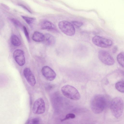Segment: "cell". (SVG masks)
<instances>
[{
	"label": "cell",
	"instance_id": "3",
	"mask_svg": "<svg viewBox=\"0 0 124 124\" xmlns=\"http://www.w3.org/2000/svg\"><path fill=\"white\" fill-rule=\"evenodd\" d=\"M63 94L69 99L75 100L80 99V96L77 89L74 87L69 85H65L61 88Z\"/></svg>",
	"mask_w": 124,
	"mask_h": 124
},
{
	"label": "cell",
	"instance_id": "25",
	"mask_svg": "<svg viewBox=\"0 0 124 124\" xmlns=\"http://www.w3.org/2000/svg\"><path fill=\"white\" fill-rule=\"evenodd\" d=\"M3 25V23L2 21L0 19V30L2 28Z\"/></svg>",
	"mask_w": 124,
	"mask_h": 124
},
{
	"label": "cell",
	"instance_id": "20",
	"mask_svg": "<svg viewBox=\"0 0 124 124\" xmlns=\"http://www.w3.org/2000/svg\"><path fill=\"white\" fill-rule=\"evenodd\" d=\"M72 23L74 26L77 28H78L81 27L83 25V23L81 22L77 21H72Z\"/></svg>",
	"mask_w": 124,
	"mask_h": 124
},
{
	"label": "cell",
	"instance_id": "4",
	"mask_svg": "<svg viewBox=\"0 0 124 124\" xmlns=\"http://www.w3.org/2000/svg\"><path fill=\"white\" fill-rule=\"evenodd\" d=\"M59 27L61 31L65 34L72 36L75 33V29L72 23L66 21H62L58 23Z\"/></svg>",
	"mask_w": 124,
	"mask_h": 124
},
{
	"label": "cell",
	"instance_id": "1",
	"mask_svg": "<svg viewBox=\"0 0 124 124\" xmlns=\"http://www.w3.org/2000/svg\"><path fill=\"white\" fill-rule=\"evenodd\" d=\"M107 105V100L103 95L98 94L94 96L91 101V107L92 111L96 114L101 113Z\"/></svg>",
	"mask_w": 124,
	"mask_h": 124
},
{
	"label": "cell",
	"instance_id": "10",
	"mask_svg": "<svg viewBox=\"0 0 124 124\" xmlns=\"http://www.w3.org/2000/svg\"><path fill=\"white\" fill-rule=\"evenodd\" d=\"M23 73L25 78L30 85L32 86H34L36 83V79L30 69L28 68H25Z\"/></svg>",
	"mask_w": 124,
	"mask_h": 124
},
{
	"label": "cell",
	"instance_id": "8",
	"mask_svg": "<svg viewBox=\"0 0 124 124\" xmlns=\"http://www.w3.org/2000/svg\"><path fill=\"white\" fill-rule=\"evenodd\" d=\"M42 74L47 80L52 81L54 80L56 77V74L52 68L46 66L43 67L41 70Z\"/></svg>",
	"mask_w": 124,
	"mask_h": 124
},
{
	"label": "cell",
	"instance_id": "16",
	"mask_svg": "<svg viewBox=\"0 0 124 124\" xmlns=\"http://www.w3.org/2000/svg\"><path fill=\"white\" fill-rule=\"evenodd\" d=\"M115 87L118 91L123 93L124 92V81H119L115 85Z\"/></svg>",
	"mask_w": 124,
	"mask_h": 124
},
{
	"label": "cell",
	"instance_id": "7",
	"mask_svg": "<svg viewBox=\"0 0 124 124\" xmlns=\"http://www.w3.org/2000/svg\"><path fill=\"white\" fill-rule=\"evenodd\" d=\"M33 111L37 114L43 113L45 110V105L44 100L41 98L37 99L34 102L33 106Z\"/></svg>",
	"mask_w": 124,
	"mask_h": 124
},
{
	"label": "cell",
	"instance_id": "11",
	"mask_svg": "<svg viewBox=\"0 0 124 124\" xmlns=\"http://www.w3.org/2000/svg\"><path fill=\"white\" fill-rule=\"evenodd\" d=\"M44 39L43 42L46 45L52 46L55 44L56 39L54 36L50 34L46 33L44 35Z\"/></svg>",
	"mask_w": 124,
	"mask_h": 124
},
{
	"label": "cell",
	"instance_id": "5",
	"mask_svg": "<svg viewBox=\"0 0 124 124\" xmlns=\"http://www.w3.org/2000/svg\"><path fill=\"white\" fill-rule=\"evenodd\" d=\"M92 40L95 45L102 48H108L113 44L112 41L111 40L98 35L93 37Z\"/></svg>",
	"mask_w": 124,
	"mask_h": 124
},
{
	"label": "cell",
	"instance_id": "18",
	"mask_svg": "<svg viewBox=\"0 0 124 124\" xmlns=\"http://www.w3.org/2000/svg\"><path fill=\"white\" fill-rule=\"evenodd\" d=\"M11 21L16 26L19 27H22V25L21 23L17 20L14 18L11 19Z\"/></svg>",
	"mask_w": 124,
	"mask_h": 124
},
{
	"label": "cell",
	"instance_id": "24",
	"mask_svg": "<svg viewBox=\"0 0 124 124\" xmlns=\"http://www.w3.org/2000/svg\"><path fill=\"white\" fill-rule=\"evenodd\" d=\"M20 6H22V7L23 8L25 9L28 11L30 13H31V11L29 10L28 8H27L26 7L24 6L22 4H20L19 5Z\"/></svg>",
	"mask_w": 124,
	"mask_h": 124
},
{
	"label": "cell",
	"instance_id": "12",
	"mask_svg": "<svg viewBox=\"0 0 124 124\" xmlns=\"http://www.w3.org/2000/svg\"><path fill=\"white\" fill-rule=\"evenodd\" d=\"M41 27L42 29L55 30H56L55 25L52 23L48 21H45L43 22Z\"/></svg>",
	"mask_w": 124,
	"mask_h": 124
},
{
	"label": "cell",
	"instance_id": "19",
	"mask_svg": "<svg viewBox=\"0 0 124 124\" xmlns=\"http://www.w3.org/2000/svg\"><path fill=\"white\" fill-rule=\"evenodd\" d=\"M23 31L28 41L30 42V38L29 36L28 32L26 27L24 26L23 27Z\"/></svg>",
	"mask_w": 124,
	"mask_h": 124
},
{
	"label": "cell",
	"instance_id": "26",
	"mask_svg": "<svg viewBox=\"0 0 124 124\" xmlns=\"http://www.w3.org/2000/svg\"><path fill=\"white\" fill-rule=\"evenodd\" d=\"M2 5L5 8H7V9H8V8H9L6 5H4V4H2Z\"/></svg>",
	"mask_w": 124,
	"mask_h": 124
},
{
	"label": "cell",
	"instance_id": "21",
	"mask_svg": "<svg viewBox=\"0 0 124 124\" xmlns=\"http://www.w3.org/2000/svg\"><path fill=\"white\" fill-rule=\"evenodd\" d=\"M75 117V115L73 113H69L67 114L65 118L62 120L63 121L65 120L69 119H73Z\"/></svg>",
	"mask_w": 124,
	"mask_h": 124
},
{
	"label": "cell",
	"instance_id": "13",
	"mask_svg": "<svg viewBox=\"0 0 124 124\" xmlns=\"http://www.w3.org/2000/svg\"><path fill=\"white\" fill-rule=\"evenodd\" d=\"M44 35L39 32L36 31L33 33L32 39L34 41L37 42H43L44 39Z\"/></svg>",
	"mask_w": 124,
	"mask_h": 124
},
{
	"label": "cell",
	"instance_id": "15",
	"mask_svg": "<svg viewBox=\"0 0 124 124\" xmlns=\"http://www.w3.org/2000/svg\"><path fill=\"white\" fill-rule=\"evenodd\" d=\"M124 53L121 52L119 53L117 55V59L119 64L122 67H124Z\"/></svg>",
	"mask_w": 124,
	"mask_h": 124
},
{
	"label": "cell",
	"instance_id": "14",
	"mask_svg": "<svg viewBox=\"0 0 124 124\" xmlns=\"http://www.w3.org/2000/svg\"><path fill=\"white\" fill-rule=\"evenodd\" d=\"M11 42L14 46H18L21 44V41L19 38L16 35L13 34L11 37Z\"/></svg>",
	"mask_w": 124,
	"mask_h": 124
},
{
	"label": "cell",
	"instance_id": "9",
	"mask_svg": "<svg viewBox=\"0 0 124 124\" xmlns=\"http://www.w3.org/2000/svg\"><path fill=\"white\" fill-rule=\"evenodd\" d=\"M24 53L22 50L19 49L16 50L13 53V57L16 63L20 66H23L25 62Z\"/></svg>",
	"mask_w": 124,
	"mask_h": 124
},
{
	"label": "cell",
	"instance_id": "2",
	"mask_svg": "<svg viewBox=\"0 0 124 124\" xmlns=\"http://www.w3.org/2000/svg\"><path fill=\"white\" fill-rule=\"evenodd\" d=\"M110 109L113 115L116 118H118L122 115L124 109V102L121 98L117 97L112 101Z\"/></svg>",
	"mask_w": 124,
	"mask_h": 124
},
{
	"label": "cell",
	"instance_id": "22",
	"mask_svg": "<svg viewBox=\"0 0 124 124\" xmlns=\"http://www.w3.org/2000/svg\"><path fill=\"white\" fill-rule=\"evenodd\" d=\"M39 120L37 118H35L29 120L28 121V124H37L39 123Z\"/></svg>",
	"mask_w": 124,
	"mask_h": 124
},
{
	"label": "cell",
	"instance_id": "17",
	"mask_svg": "<svg viewBox=\"0 0 124 124\" xmlns=\"http://www.w3.org/2000/svg\"><path fill=\"white\" fill-rule=\"evenodd\" d=\"M22 17L29 25L31 26L35 20V19L33 18L29 17L23 16H22Z\"/></svg>",
	"mask_w": 124,
	"mask_h": 124
},
{
	"label": "cell",
	"instance_id": "23",
	"mask_svg": "<svg viewBox=\"0 0 124 124\" xmlns=\"http://www.w3.org/2000/svg\"><path fill=\"white\" fill-rule=\"evenodd\" d=\"M118 47L117 46H114L112 49V52L114 54L117 51Z\"/></svg>",
	"mask_w": 124,
	"mask_h": 124
},
{
	"label": "cell",
	"instance_id": "6",
	"mask_svg": "<svg viewBox=\"0 0 124 124\" xmlns=\"http://www.w3.org/2000/svg\"><path fill=\"white\" fill-rule=\"evenodd\" d=\"M98 57L100 61L106 65H112L115 63V61L113 58L106 51H99L98 53Z\"/></svg>",
	"mask_w": 124,
	"mask_h": 124
}]
</instances>
